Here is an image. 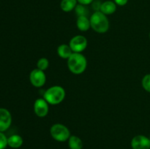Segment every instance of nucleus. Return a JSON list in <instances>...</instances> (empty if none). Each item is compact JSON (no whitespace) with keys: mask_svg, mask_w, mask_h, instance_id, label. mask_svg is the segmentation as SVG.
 <instances>
[{"mask_svg":"<svg viewBox=\"0 0 150 149\" xmlns=\"http://www.w3.org/2000/svg\"><path fill=\"white\" fill-rule=\"evenodd\" d=\"M48 67H49V61L46 58H44V57L40 58L37 62V68L42 71L46 70Z\"/></svg>","mask_w":150,"mask_h":149,"instance_id":"obj_17","label":"nucleus"},{"mask_svg":"<svg viewBox=\"0 0 150 149\" xmlns=\"http://www.w3.org/2000/svg\"><path fill=\"white\" fill-rule=\"evenodd\" d=\"M149 140H150V137H149Z\"/></svg>","mask_w":150,"mask_h":149,"instance_id":"obj_24","label":"nucleus"},{"mask_svg":"<svg viewBox=\"0 0 150 149\" xmlns=\"http://www.w3.org/2000/svg\"><path fill=\"white\" fill-rule=\"evenodd\" d=\"M117 4L113 1H105L102 3V5L100 7V12H102L103 14L108 15H112L117 11Z\"/></svg>","mask_w":150,"mask_h":149,"instance_id":"obj_10","label":"nucleus"},{"mask_svg":"<svg viewBox=\"0 0 150 149\" xmlns=\"http://www.w3.org/2000/svg\"><path fill=\"white\" fill-rule=\"evenodd\" d=\"M130 145L132 149H150V140L146 136L139 134L133 137Z\"/></svg>","mask_w":150,"mask_h":149,"instance_id":"obj_8","label":"nucleus"},{"mask_svg":"<svg viewBox=\"0 0 150 149\" xmlns=\"http://www.w3.org/2000/svg\"><path fill=\"white\" fill-rule=\"evenodd\" d=\"M49 104L44 98H38L34 103V112L39 118H44L47 116L49 111Z\"/></svg>","mask_w":150,"mask_h":149,"instance_id":"obj_7","label":"nucleus"},{"mask_svg":"<svg viewBox=\"0 0 150 149\" xmlns=\"http://www.w3.org/2000/svg\"><path fill=\"white\" fill-rule=\"evenodd\" d=\"M76 26L81 32H86L91 28L90 20L87 16H79L76 20Z\"/></svg>","mask_w":150,"mask_h":149,"instance_id":"obj_11","label":"nucleus"},{"mask_svg":"<svg viewBox=\"0 0 150 149\" xmlns=\"http://www.w3.org/2000/svg\"><path fill=\"white\" fill-rule=\"evenodd\" d=\"M69 45L73 53H82L87 48V39L83 35H76L70 39Z\"/></svg>","mask_w":150,"mask_h":149,"instance_id":"obj_5","label":"nucleus"},{"mask_svg":"<svg viewBox=\"0 0 150 149\" xmlns=\"http://www.w3.org/2000/svg\"><path fill=\"white\" fill-rule=\"evenodd\" d=\"M7 136L4 134V132L0 131V149H5L7 145Z\"/></svg>","mask_w":150,"mask_h":149,"instance_id":"obj_19","label":"nucleus"},{"mask_svg":"<svg viewBox=\"0 0 150 149\" xmlns=\"http://www.w3.org/2000/svg\"><path fill=\"white\" fill-rule=\"evenodd\" d=\"M142 85L146 91L150 93V74H146L144 76L142 80Z\"/></svg>","mask_w":150,"mask_h":149,"instance_id":"obj_18","label":"nucleus"},{"mask_svg":"<svg viewBox=\"0 0 150 149\" xmlns=\"http://www.w3.org/2000/svg\"><path fill=\"white\" fill-rule=\"evenodd\" d=\"M78 4L77 0H62L60 3V7L62 10L65 13H69L75 10Z\"/></svg>","mask_w":150,"mask_h":149,"instance_id":"obj_14","label":"nucleus"},{"mask_svg":"<svg viewBox=\"0 0 150 149\" xmlns=\"http://www.w3.org/2000/svg\"><path fill=\"white\" fill-rule=\"evenodd\" d=\"M102 3L100 0H94L92 1V7L95 12H98V11H100V7L101 5H102Z\"/></svg>","mask_w":150,"mask_h":149,"instance_id":"obj_20","label":"nucleus"},{"mask_svg":"<svg viewBox=\"0 0 150 149\" xmlns=\"http://www.w3.org/2000/svg\"><path fill=\"white\" fill-rule=\"evenodd\" d=\"M65 95L64 88L60 86H53L44 92L43 98L49 105H57L64 100Z\"/></svg>","mask_w":150,"mask_h":149,"instance_id":"obj_3","label":"nucleus"},{"mask_svg":"<svg viewBox=\"0 0 150 149\" xmlns=\"http://www.w3.org/2000/svg\"><path fill=\"white\" fill-rule=\"evenodd\" d=\"M67 64L73 74H81L87 67V60L81 53H73L67 59Z\"/></svg>","mask_w":150,"mask_h":149,"instance_id":"obj_1","label":"nucleus"},{"mask_svg":"<svg viewBox=\"0 0 150 149\" xmlns=\"http://www.w3.org/2000/svg\"><path fill=\"white\" fill-rule=\"evenodd\" d=\"M149 39H150V32H149Z\"/></svg>","mask_w":150,"mask_h":149,"instance_id":"obj_23","label":"nucleus"},{"mask_svg":"<svg viewBox=\"0 0 150 149\" xmlns=\"http://www.w3.org/2000/svg\"><path fill=\"white\" fill-rule=\"evenodd\" d=\"M12 115L10 111L4 108H0V131L4 132L10 127Z\"/></svg>","mask_w":150,"mask_h":149,"instance_id":"obj_9","label":"nucleus"},{"mask_svg":"<svg viewBox=\"0 0 150 149\" xmlns=\"http://www.w3.org/2000/svg\"><path fill=\"white\" fill-rule=\"evenodd\" d=\"M57 53L60 58L67 60L73 52L70 45L67 44H62L57 48Z\"/></svg>","mask_w":150,"mask_h":149,"instance_id":"obj_13","label":"nucleus"},{"mask_svg":"<svg viewBox=\"0 0 150 149\" xmlns=\"http://www.w3.org/2000/svg\"><path fill=\"white\" fill-rule=\"evenodd\" d=\"M115 4L118 6H125L127 4L128 0H114Z\"/></svg>","mask_w":150,"mask_h":149,"instance_id":"obj_21","label":"nucleus"},{"mask_svg":"<svg viewBox=\"0 0 150 149\" xmlns=\"http://www.w3.org/2000/svg\"><path fill=\"white\" fill-rule=\"evenodd\" d=\"M29 80L33 86L36 88H41L45 84L46 76L42 70L39 69H34L29 74Z\"/></svg>","mask_w":150,"mask_h":149,"instance_id":"obj_6","label":"nucleus"},{"mask_svg":"<svg viewBox=\"0 0 150 149\" xmlns=\"http://www.w3.org/2000/svg\"><path fill=\"white\" fill-rule=\"evenodd\" d=\"M75 12L77 14L78 17L79 16H87L89 14V10L86 8V5L83 4H78L75 8Z\"/></svg>","mask_w":150,"mask_h":149,"instance_id":"obj_16","label":"nucleus"},{"mask_svg":"<svg viewBox=\"0 0 150 149\" xmlns=\"http://www.w3.org/2000/svg\"><path fill=\"white\" fill-rule=\"evenodd\" d=\"M67 141L70 149H82L83 148V142L78 136L71 135Z\"/></svg>","mask_w":150,"mask_h":149,"instance_id":"obj_15","label":"nucleus"},{"mask_svg":"<svg viewBox=\"0 0 150 149\" xmlns=\"http://www.w3.org/2000/svg\"><path fill=\"white\" fill-rule=\"evenodd\" d=\"M50 134L52 138L57 142L67 141L71 136L70 129L62 124H55L51 126Z\"/></svg>","mask_w":150,"mask_h":149,"instance_id":"obj_4","label":"nucleus"},{"mask_svg":"<svg viewBox=\"0 0 150 149\" xmlns=\"http://www.w3.org/2000/svg\"><path fill=\"white\" fill-rule=\"evenodd\" d=\"M89 20L91 28L98 33H105L109 29V20L106 15L103 14L102 12H95L90 16Z\"/></svg>","mask_w":150,"mask_h":149,"instance_id":"obj_2","label":"nucleus"},{"mask_svg":"<svg viewBox=\"0 0 150 149\" xmlns=\"http://www.w3.org/2000/svg\"><path fill=\"white\" fill-rule=\"evenodd\" d=\"M78 3L81 4H83V5H89L92 3L94 0H77Z\"/></svg>","mask_w":150,"mask_h":149,"instance_id":"obj_22","label":"nucleus"},{"mask_svg":"<svg viewBox=\"0 0 150 149\" xmlns=\"http://www.w3.org/2000/svg\"><path fill=\"white\" fill-rule=\"evenodd\" d=\"M23 140L19 134H13L7 138V145L12 148L17 149L22 146Z\"/></svg>","mask_w":150,"mask_h":149,"instance_id":"obj_12","label":"nucleus"}]
</instances>
